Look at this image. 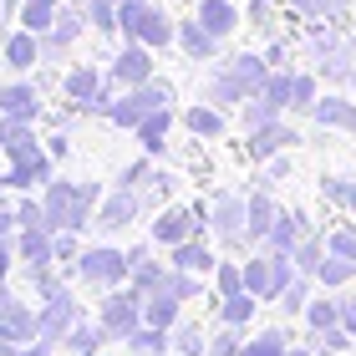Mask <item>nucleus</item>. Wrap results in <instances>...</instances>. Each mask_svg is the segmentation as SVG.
Here are the masks:
<instances>
[{
    "label": "nucleus",
    "mask_w": 356,
    "mask_h": 356,
    "mask_svg": "<svg viewBox=\"0 0 356 356\" xmlns=\"http://www.w3.org/2000/svg\"><path fill=\"white\" fill-rule=\"evenodd\" d=\"M305 234H311V219H305V214H280V219H275V229L265 234V250L270 254H290Z\"/></svg>",
    "instance_id": "9b49d317"
},
{
    "label": "nucleus",
    "mask_w": 356,
    "mask_h": 356,
    "mask_svg": "<svg viewBox=\"0 0 356 356\" xmlns=\"http://www.w3.org/2000/svg\"><path fill=\"white\" fill-rule=\"evenodd\" d=\"M76 275H82L87 285H97V290H118L127 275H133V260H127L122 250H112V245H97V250L76 254Z\"/></svg>",
    "instance_id": "20e7f679"
},
{
    "label": "nucleus",
    "mask_w": 356,
    "mask_h": 356,
    "mask_svg": "<svg viewBox=\"0 0 356 356\" xmlns=\"http://www.w3.org/2000/svg\"><path fill=\"white\" fill-rule=\"evenodd\" d=\"M254 300H260L254 290H239V296H224V300H219V316L229 321V326H245V321L254 316Z\"/></svg>",
    "instance_id": "72a5a7b5"
},
{
    "label": "nucleus",
    "mask_w": 356,
    "mask_h": 356,
    "mask_svg": "<svg viewBox=\"0 0 356 356\" xmlns=\"http://www.w3.org/2000/svg\"><path fill=\"white\" fill-rule=\"evenodd\" d=\"M168 336H173V346L184 351V356H199V351H209V341H204V331L193 326V321H178V326H173Z\"/></svg>",
    "instance_id": "58836bf2"
},
{
    "label": "nucleus",
    "mask_w": 356,
    "mask_h": 356,
    "mask_svg": "<svg viewBox=\"0 0 356 356\" xmlns=\"http://www.w3.org/2000/svg\"><path fill=\"white\" fill-rule=\"evenodd\" d=\"M280 305H285L290 316H296V311H305V305H311V285H305L300 275H296V280L285 285V296H280Z\"/></svg>",
    "instance_id": "de8ad7c7"
},
{
    "label": "nucleus",
    "mask_w": 356,
    "mask_h": 356,
    "mask_svg": "<svg viewBox=\"0 0 356 356\" xmlns=\"http://www.w3.org/2000/svg\"><path fill=\"white\" fill-rule=\"evenodd\" d=\"M112 82H122V87L153 82V46L148 41H127L122 51L112 56Z\"/></svg>",
    "instance_id": "6e6552de"
},
{
    "label": "nucleus",
    "mask_w": 356,
    "mask_h": 356,
    "mask_svg": "<svg viewBox=\"0 0 356 356\" xmlns=\"http://www.w3.org/2000/svg\"><path fill=\"white\" fill-rule=\"evenodd\" d=\"M36 321H41V341H51V346L67 341V331L82 321V316H76L72 290H67V285H51V290H46V311H41Z\"/></svg>",
    "instance_id": "423d86ee"
},
{
    "label": "nucleus",
    "mask_w": 356,
    "mask_h": 356,
    "mask_svg": "<svg viewBox=\"0 0 356 356\" xmlns=\"http://www.w3.org/2000/svg\"><path fill=\"white\" fill-rule=\"evenodd\" d=\"M10 188H36V184H46V178H51V153H31V158H15L10 163Z\"/></svg>",
    "instance_id": "4468645a"
},
{
    "label": "nucleus",
    "mask_w": 356,
    "mask_h": 356,
    "mask_svg": "<svg viewBox=\"0 0 356 356\" xmlns=\"http://www.w3.org/2000/svg\"><path fill=\"white\" fill-rule=\"evenodd\" d=\"M265 97H275L280 107H290V92H296V72H280V76H265Z\"/></svg>",
    "instance_id": "49530a36"
},
{
    "label": "nucleus",
    "mask_w": 356,
    "mask_h": 356,
    "mask_svg": "<svg viewBox=\"0 0 356 356\" xmlns=\"http://www.w3.org/2000/svg\"><path fill=\"white\" fill-rule=\"evenodd\" d=\"M168 127H173V112L158 107V112H148V118L133 127V133H138V143H143L148 153H158V148H163V138H168Z\"/></svg>",
    "instance_id": "4be33fe9"
},
{
    "label": "nucleus",
    "mask_w": 356,
    "mask_h": 356,
    "mask_svg": "<svg viewBox=\"0 0 356 356\" xmlns=\"http://www.w3.org/2000/svg\"><path fill=\"white\" fill-rule=\"evenodd\" d=\"M173 265L199 275V270H214V254H209V250L199 245V239H184V245H173Z\"/></svg>",
    "instance_id": "c756f323"
},
{
    "label": "nucleus",
    "mask_w": 356,
    "mask_h": 356,
    "mask_svg": "<svg viewBox=\"0 0 356 356\" xmlns=\"http://www.w3.org/2000/svg\"><path fill=\"white\" fill-rule=\"evenodd\" d=\"M275 219H280L275 199H270V193H254V199H250V239H265L275 229Z\"/></svg>",
    "instance_id": "bb28decb"
},
{
    "label": "nucleus",
    "mask_w": 356,
    "mask_h": 356,
    "mask_svg": "<svg viewBox=\"0 0 356 356\" xmlns=\"http://www.w3.org/2000/svg\"><path fill=\"white\" fill-rule=\"evenodd\" d=\"M316 336H321V351H326V356H341L346 341H351V331H346V326H331V331H316Z\"/></svg>",
    "instance_id": "09e8293b"
},
{
    "label": "nucleus",
    "mask_w": 356,
    "mask_h": 356,
    "mask_svg": "<svg viewBox=\"0 0 356 356\" xmlns=\"http://www.w3.org/2000/svg\"><path fill=\"white\" fill-rule=\"evenodd\" d=\"M326 250H331V254H346V260L356 265V229H341V234H331V239H326Z\"/></svg>",
    "instance_id": "3c124183"
},
{
    "label": "nucleus",
    "mask_w": 356,
    "mask_h": 356,
    "mask_svg": "<svg viewBox=\"0 0 356 356\" xmlns=\"http://www.w3.org/2000/svg\"><path fill=\"white\" fill-rule=\"evenodd\" d=\"M6 184H10V178H0V209H6Z\"/></svg>",
    "instance_id": "e2e57ef3"
},
{
    "label": "nucleus",
    "mask_w": 356,
    "mask_h": 356,
    "mask_svg": "<svg viewBox=\"0 0 356 356\" xmlns=\"http://www.w3.org/2000/svg\"><path fill=\"white\" fill-rule=\"evenodd\" d=\"M143 290H112V296L97 305V321H102V331H107V341H127V336H133L143 321Z\"/></svg>",
    "instance_id": "7ed1b4c3"
},
{
    "label": "nucleus",
    "mask_w": 356,
    "mask_h": 356,
    "mask_svg": "<svg viewBox=\"0 0 356 356\" xmlns=\"http://www.w3.org/2000/svg\"><path fill=\"white\" fill-rule=\"evenodd\" d=\"M199 234H204V224H199L193 209H163L158 224H153V239H158V245H184V239H199Z\"/></svg>",
    "instance_id": "1a4fd4ad"
},
{
    "label": "nucleus",
    "mask_w": 356,
    "mask_h": 356,
    "mask_svg": "<svg viewBox=\"0 0 356 356\" xmlns=\"http://www.w3.org/2000/svg\"><path fill=\"white\" fill-rule=\"evenodd\" d=\"M285 351H290V346H285V336H280V331H260L254 341L239 346V356H285Z\"/></svg>",
    "instance_id": "ea45409f"
},
{
    "label": "nucleus",
    "mask_w": 356,
    "mask_h": 356,
    "mask_svg": "<svg viewBox=\"0 0 356 356\" xmlns=\"http://www.w3.org/2000/svg\"><path fill=\"white\" fill-rule=\"evenodd\" d=\"M346 331H351V336H356V296H351V300H346Z\"/></svg>",
    "instance_id": "680f3d73"
},
{
    "label": "nucleus",
    "mask_w": 356,
    "mask_h": 356,
    "mask_svg": "<svg viewBox=\"0 0 356 356\" xmlns=\"http://www.w3.org/2000/svg\"><path fill=\"white\" fill-rule=\"evenodd\" d=\"M290 107H296V112H311V107H316V76H311V72H296V92H290Z\"/></svg>",
    "instance_id": "37998d69"
},
{
    "label": "nucleus",
    "mask_w": 356,
    "mask_h": 356,
    "mask_svg": "<svg viewBox=\"0 0 356 356\" xmlns=\"http://www.w3.org/2000/svg\"><path fill=\"white\" fill-rule=\"evenodd\" d=\"M173 341V336L163 331V326H138L133 336H127V346H133V356H158V351H163Z\"/></svg>",
    "instance_id": "473e14b6"
},
{
    "label": "nucleus",
    "mask_w": 356,
    "mask_h": 356,
    "mask_svg": "<svg viewBox=\"0 0 356 356\" xmlns=\"http://www.w3.org/2000/svg\"><path fill=\"white\" fill-rule=\"evenodd\" d=\"M305 321H311V331L346 326V300H311V305H305Z\"/></svg>",
    "instance_id": "393cba45"
},
{
    "label": "nucleus",
    "mask_w": 356,
    "mask_h": 356,
    "mask_svg": "<svg viewBox=\"0 0 356 356\" xmlns=\"http://www.w3.org/2000/svg\"><path fill=\"white\" fill-rule=\"evenodd\" d=\"M245 97H250V92H245V87H239L234 76H229V67H219V76L209 82V102L219 107V102H245Z\"/></svg>",
    "instance_id": "4c0bfd02"
},
{
    "label": "nucleus",
    "mask_w": 356,
    "mask_h": 356,
    "mask_svg": "<svg viewBox=\"0 0 356 356\" xmlns=\"http://www.w3.org/2000/svg\"><path fill=\"white\" fill-rule=\"evenodd\" d=\"M102 341H107L102 321H97V326H87V321H76V326L67 331V346H76L82 356H97V351H102Z\"/></svg>",
    "instance_id": "2f4dec72"
},
{
    "label": "nucleus",
    "mask_w": 356,
    "mask_h": 356,
    "mask_svg": "<svg viewBox=\"0 0 356 356\" xmlns=\"http://www.w3.org/2000/svg\"><path fill=\"white\" fill-rule=\"evenodd\" d=\"M280 102L275 97H265V92H254V97H245V122L250 127H265V122H280Z\"/></svg>",
    "instance_id": "7c9ffc66"
},
{
    "label": "nucleus",
    "mask_w": 356,
    "mask_h": 356,
    "mask_svg": "<svg viewBox=\"0 0 356 356\" xmlns=\"http://www.w3.org/2000/svg\"><path fill=\"white\" fill-rule=\"evenodd\" d=\"M56 15H61L56 0H26V6H21V26L36 31V36H46V31L56 26Z\"/></svg>",
    "instance_id": "b1692460"
},
{
    "label": "nucleus",
    "mask_w": 356,
    "mask_h": 356,
    "mask_svg": "<svg viewBox=\"0 0 356 356\" xmlns=\"http://www.w3.org/2000/svg\"><path fill=\"white\" fill-rule=\"evenodd\" d=\"M143 178H153V168H148V163H133V168H127V173L118 178V184H122V188H138Z\"/></svg>",
    "instance_id": "5fc2aeb1"
},
{
    "label": "nucleus",
    "mask_w": 356,
    "mask_h": 356,
    "mask_svg": "<svg viewBox=\"0 0 356 356\" xmlns=\"http://www.w3.org/2000/svg\"><path fill=\"white\" fill-rule=\"evenodd\" d=\"M270 270H275L270 254H254V260L245 265V290H254L260 300H270Z\"/></svg>",
    "instance_id": "e433bc0d"
},
{
    "label": "nucleus",
    "mask_w": 356,
    "mask_h": 356,
    "mask_svg": "<svg viewBox=\"0 0 356 356\" xmlns=\"http://www.w3.org/2000/svg\"><path fill=\"white\" fill-rule=\"evenodd\" d=\"M321 193H326L331 204H341V209H356V184L351 178H321Z\"/></svg>",
    "instance_id": "79ce46f5"
},
{
    "label": "nucleus",
    "mask_w": 356,
    "mask_h": 356,
    "mask_svg": "<svg viewBox=\"0 0 356 356\" xmlns=\"http://www.w3.org/2000/svg\"><path fill=\"white\" fill-rule=\"evenodd\" d=\"M36 56H41V36L21 26V31H15V36L6 41V67H10V72H26Z\"/></svg>",
    "instance_id": "a211bd4d"
},
{
    "label": "nucleus",
    "mask_w": 356,
    "mask_h": 356,
    "mask_svg": "<svg viewBox=\"0 0 356 356\" xmlns=\"http://www.w3.org/2000/svg\"><path fill=\"white\" fill-rule=\"evenodd\" d=\"M0 127H6V153H10V163H15V158L41 153V143H36V133H31V122H26V118H6Z\"/></svg>",
    "instance_id": "aec40b11"
},
{
    "label": "nucleus",
    "mask_w": 356,
    "mask_h": 356,
    "mask_svg": "<svg viewBox=\"0 0 356 356\" xmlns=\"http://www.w3.org/2000/svg\"><path fill=\"white\" fill-rule=\"evenodd\" d=\"M21 6H26V0H21Z\"/></svg>",
    "instance_id": "69168bd1"
},
{
    "label": "nucleus",
    "mask_w": 356,
    "mask_h": 356,
    "mask_svg": "<svg viewBox=\"0 0 356 356\" xmlns=\"http://www.w3.org/2000/svg\"><path fill=\"white\" fill-rule=\"evenodd\" d=\"M209 219H214V234L224 239L229 250H239L250 239V204L234 199V193H224V199H214V209H209Z\"/></svg>",
    "instance_id": "0eeeda50"
},
{
    "label": "nucleus",
    "mask_w": 356,
    "mask_h": 356,
    "mask_svg": "<svg viewBox=\"0 0 356 356\" xmlns=\"http://www.w3.org/2000/svg\"><path fill=\"white\" fill-rule=\"evenodd\" d=\"M311 118L321 127H351L356 133V102H346V97H321V102L311 107Z\"/></svg>",
    "instance_id": "dca6fc26"
},
{
    "label": "nucleus",
    "mask_w": 356,
    "mask_h": 356,
    "mask_svg": "<svg viewBox=\"0 0 356 356\" xmlns=\"http://www.w3.org/2000/svg\"><path fill=\"white\" fill-rule=\"evenodd\" d=\"M118 31L127 41H148V46H168L178 36V26L153 6V0H122L118 6Z\"/></svg>",
    "instance_id": "f03ea898"
},
{
    "label": "nucleus",
    "mask_w": 356,
    "mask_h": 356,
    "mask_svg": "<svg viewBox=\"0 0 356 356\" xmlns=\"http://www.w3.org/2000/svg\"><path fill=\"white\" fill-rule=\"evenodd\" d=\"M285 143H296V127L285 122H265V127H250V158L254 163H265V158H275L285 148Z\"/></svg>",
    "instance_id": "ddd939ff"
},
{
    "label": "nucleus",
    "mask_w": 356,
    "mask_h": 356,
    "mask_svg": "<svg viewBox=\"0 0 356 356\" xmlns=\"http://www.w3.org/2000/svg\"><path fill=\"white\" fill-rule=\"evenodd\" d=\"M184 122H188L193 138H219V133H224V112H219V107H188Z\"/></svg>",
    "instance_id": "c85d7f7f"
},
{
    "label": "nucleus",
    "mask_w": 356,
    "mask_h": 356,
    "mask_svg": "<svg viewBox=\"0 0 356 356\" xmlns=\"http://www.w3.org/2000/svg\"><path fill=\"white\" fill-rule=\"evenodd\" d=\"M214 285H219V300L224 296H239V290H245V265H239V270L234 265H219L214 270Z\"/></svg>",
    "instance_id": "a18cd8bd"
},
{
    "label": "nucleus",
    "mask_w": 356,
    "mask_h": 356,
    "mask_svg": "<svg viewBox=\"0 0 356 356\" xmlns=\"http://www.w3.org/2000/svg\"><path fill=\"white\" fill-rule=\"evenodd\" d=\"M87 21L97 31H112L118 26V0H87Z\"/></svg>",
    "instance_id": "c03bdc74"
},
{
    "label": "nucleus",
    "mask_w": 356,
    "mask_h": 356,
    "mask_svg": "<svg viewBox=\"0 0 356 356\" xmlns=\"http://www.w3.org/2000/svg\"><path fill=\"white\" fill-rule=\"evenodd\" d=\"M168 87L163 82H143V87H127V97H118V107H112V122L118 127H138L148 112H158V107H168Z\"/></svg>",
    "instance_id": "39448f33"
},
{
    "label": "nucleus",
    "mask_w": 356,
    "mask_h": 356,
    "mask_svg": "<svg viewBox=\"0 0 356 356\" xmlns=\"http://www.w3.org/2000/svg\"><path fill=\"white\" fill-rule=\"evenodd\" d=\"M0 331L10 336V341H21V346H31L41 336V321L26 311L21 300H10V296H0Z\"/></svg>",
    "instance_id": "9d476101"
},
{
    "label": "nucleus",
    "mask_w": 356,
    "mask_h": 356,
    "mask_svg": "<svg viewBox=\"0 0 356 356\" xmlns=\"http://www.w3.org/2000/svg\"><path fill=\"white\" fill-rule=\"evenodd\" d=\"M199 21H204V26L224 41V36H229V31L239 26V10L229 6V0H204V6H199Z\"/></svg>",
    "instance_id": "5701e85b"
},
{
    "label": "nucleus",
    "mask_w": 356,
    "mask_h": 356,
    "mask_svg": "<svg viewBox=\"0 0 356 356\" xmlns=\"http://www.w3.org/2000/svg\"><path fill=\"white\" fill-rule=\"evenodd\" d=\"M285 356H311V351H305V346H296V351H285Z\"/></svg>",
    "instance_id": "0e129e2a"
},
{
    "label": "nucleus",
    "mask_w": 356,
    "mask_h": 356,
    "mask_svg": "<svg viewBox=\"0 0 356 356\" xmlns=\"http://www.w3.org/2000/svg\"><path fill=\"white\" fill-rule=\"evenodd\" d=\"M158 290H168V296H178V300H193V296H199V280H193V270H178V265H173Z\"/></svg>",
    "instance_id": "a19ab883"
},
{
    "label": "nucleus",
    "mask_w": 356,
    "mask_h": 356,
    "mask_svg": "<svg viewBox=\"0 0 356 356\" xmlns=\"http://www.w3.org/2000/svg\"><path fill=\"white\" fill-rule=\"evenodd\" d=\"M6 275H10V245L0 239V280H6Z\"/></svg>",
    "instance_id": "4d7b16f0"
},
{
    "label": "nucleus",
    "mask_w": 356,
    "mask_h": 356,
    "mask_svg": "<svg viewBox=\"0 0 356 356\" xmlns=\"http://www.w3.org/2000/svg\"><path fill=\"white\" fill-rule=\"evenodd\" d=\"M41 204H46V229H87L97 209V188L72 184V178H51Z\"/></svg>",
    "instance_id": "f257e3e1"
},
{
    "label": "nucleus",
    "mask_w": 356,
    "mask_h": 356,
    "mask_svg": "<svg viewBox=\"0 0 356 356\" xmlns=\"http://www.w3.org/2000/svg\"><path fill=\"white\" fill-rule=\"evenodd\" d=\"M15 219H21V229H36V224H46V204H21Z\"/></svg>",
    "instance_id": "864d4df0"
},
{
    "label": "nucleus",
    "mask_w": 356,
    "mask_h": 356,
    "mask_svg": "<svg viewBox=\"0 0 356 356\" xmlns=\"http://www.w3.org/2000/svg\"><path fill=\"white\" fill-rule=\"evenodd\" d=\"M178 46H184V51L193 56V61H214V51H219V36L214 31H209L199 15H193V21H178Z\"/></svg>",
    "instance_id": "f8f14e48"
},
{
    "label": "nucleus",
    "mask_w": 356,
    "mask_h": 356,
    "mask_svg": "<svg viewBox=\"0 0 356 356\" xmlns=\"http://www.w3.org/2000/svg\"><path fill=\"white\" fill-rule=\"evenodd\" d=\"M118 6H122V0H118Z\"/></svg>",
    "instance_id": "338daca9"
},
{
    "label": "nucleus",
    "mask_w": 356,
    "mask_h": 356,
    "mask_svg": "<svg viewBox=\"0 0 356 356\" xmlns=\"http://www.w3.org/2000/svg\"><path fill=\"white\" fill-rule=\"evenodd\" d=\"M127 260H133V290H143V296H153V290L163 285V275H168V270H163V265H153V260H148L143 250H133Z\"/></svg>",
    "instance_id": "a878e982"
},
{
    "label": "nucleus",
    "mask_w": 356,
    "mask_h": 356,
    "mask_svg": "<svg viewBox=\"0 0 356 356\" xmlns=\"http://www.w3.org/2000/svg\"><path fill=\"white\" fill-rule=\"evenodd\" d=\"M10 224H21L15 214H6V209H0V239H10Z\"/></svg>",
    "instance_id": "13d9d810"
},
{
    "label": "nucleus",
    "mask_w": 356,
    "mask_h": 356,
    "mask_svg": "<svg viewBox=\"0 0 356 356\" xmlns=\"http://www.w3.org/2000/svg\"><path fill=\"white\" fill-rule=\"evenodd\" d=\"M15 351H21V341H10V336L0 331V356H15Z\"/></svg>",
    "instance_id": "bf43d9fd"
},
{
    "label": "nucleus",
    "mask_w": 356,
    "mask_h": 356,
    "mask_svg": "<svg viewBox=\"0 0 356 356\" xmlns=\"http://www.w3.org/2000/svg\"><path fill=\"white\" fill-rule=\"evenodd\" d=\"M270 15H275V0H250V21L254 26H265Z\"/></svg>",
    "instance_id": "6e6d98bb"
},
{
    "label": "nucleus",
    "mask_w": 356,
    "mask_h": 356,
    "mask_svg": "<svg viewBox=\"0 0 356 356\" xmlns=\"http://www.w3.org/2000/svg\"><path fill=\"white\" fill-rule=\"evenodd\" d=\"M138 193L133 188H122L118 199H107L102 204V214H97V229H122V224H133V214H138Z\"/></svg>",
    "instance_id": "f3484780"
},
{
    "label": "nucleus",
    "mask_w": 356,
    "mask_h": 356,
    "mask_svg": "<svg viewBox=\"0 0 356 356\" xmlns=\"http://www.w3.org/2000/svg\"><path fill=\"white\" fill-rule=\"evenodd\" d=\"M239 346H245V341H239L234 331H224V336H214V341H209V356H239Z\"/></svg>",
    "instance_id": "603ef678"
},
{
    "label": "nucleus",
    "mask_w": 356,
    "mask_h": 356,
    "mask_svg": "<svg viewBox=\"0 0 356 356\" xmlns=\"http://www.w3.org/2000/svg\"><path fill=\"white\" fill-rule=\"evenodd\" d=\"M290 6H296L300 15H336L346 0H290Z\"/></svg>",
    "instance_id": "8fccbe9b"
},
{
    "label": "nucleus",
    "mask_w": 356,
    "mask_h": 356,
    "mask_svg": "<svg viewBox=\"0 0 356 356\" xmlns=\"http://www.w3.org/2000/svg\"><path fill=\"white\" fill-rule=\"evenodd\" d=\"M97 92H102V76H97L92 67H76V72L67 76V97H72L76 107H92V97H97Z\"/></svg>",
    "instance_id": "cd10ccee"
},
{
    "label": "nucleus",
    "mask_w": 356,
    "mask_h": 356,
    "mask_svg": "<svg viewBox=\"0 0 356 356\" xmlns=\"http://www.w3.org/2000/svg\"><path fill=\"white\" fill-rule=\"evenodd\" d=\"M0 112H6V118H26V122H36L41 118V97L31 92V87H21V82H6L0 87Z\"/></svg>",
    "instance_id": "2eb2a0df"
},
{
    "label": "nucleus",
    "mask_w": 356,
    "mask_h": 356,
    "mask_svg": "<svg viewBox=\"0 0 356 356\" xmlns=\"http://www.w3.org/2000/svg\"><path fill=\"white\" fill-rule=\"evenodd\" d=\"M178 296H168V290H153L148 300H143V316H148V326H163V331H173L178 326Z\"/></svg>",
    "instance_id": "412c9836"
},
{
    "label": "nucleus",
    "mask_w": 356,
    "mask_h": 356,
    "mask_svg": "<svg viewBox=\"0 0 356 356\" xmlns=\"http://www.w3.org/2000/svg\"><path fill=\"white\" fill-rule=\"evenodd\" d=\"M351 275H356V265L346 260V254H331V250H326V260H321V270H316V280L336 290V285H346Z\"/></svg>",
    "instance_id": "c9c22d12"
},
{
    "label": "nucleus",
    "mask_w": 356,
    "mask_h": 356,
    "mask_svg": "<svg viewBox=\"0 0 356 356\" xmlns=\"http://www.w3.org/2000/svg\"><path fill=\"white\" fill-rule=\"evenodd\" d=\"M290 260H296V270H300V275H316V270H321V260H326V245H321L316 234H305L300 245L290 250Z\"/></svg>",
    "instance_id": "f704fd0d"
},
{
    "label": "nucleus",
    "mask_w": 356,
    "mask_h": 356,
    "mask_svg": "<svg viewBox=\"0 0 356 356\" xmlns=\"http://www.w3.org/2000/svg\"><path fill=\"white\" fill-rule=\"evenodd\" d=\"M15 356H51V341H46V346H21Z\"/></svg>",
    "instance_id": "052dcab7"
},
{
    "label": "nucleus",
    "mask_w": 356,
    "mask_h": 356,
    "mask_svg": "<svg viewBox=\"0 0 356 356\" xmlns=\"http://www.w3.org/2000/svg\"><path fill=\"white\" fill-rule=\"evenodd\" d=\"M224 67H229V76H234V82L245 87L250 97L260 92V87H265V76H270V72H265V56H254V51H245V56H234V61H224Z\"/></svg>",
    "instance_id": "6ab92c4d"
}]
</instances>
